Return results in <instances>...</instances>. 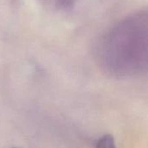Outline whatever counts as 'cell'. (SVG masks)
<instances>
[{
    "label": "cell",
    "instance_id": "obj_1",
    "mask_svg": "<svg viewBox=\"0 0 148 148\" xmlns=\"http://www.w3.org/2000/svg\"><path fill=\"white\" fill-rule=\"evenodd\" d=\"M95 148H116L114 139L112 135L106 134L97 141Z\"/></svg>",
    "mask_w": 148,
    "mask_h": 148
}]
</instances>
